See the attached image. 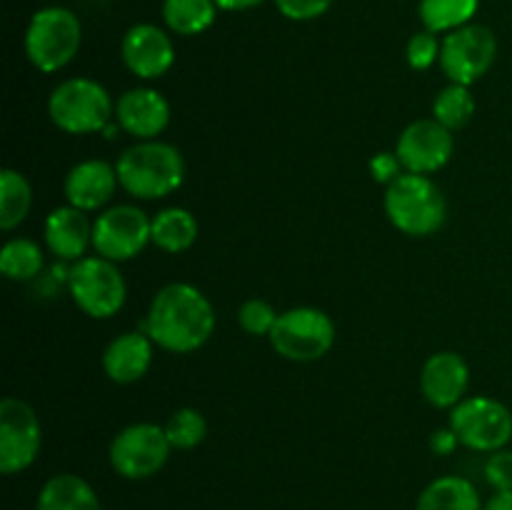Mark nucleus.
<instances>
[{
	"mask_svg": "<svg viewBox=\"0 0 512 510\" xmlns=\"http://www.w3.org/2000/svg\"><path fill=\"white\" fill-rule=\"evenodd\" d=\"M158 348L188 355L203 348L215 333V308L208 295L190 283H168L153 295L143 320Z\"/></svg>",
	"mask_w": 512,
	"mask_h": 510,
	"instance_id": "f257e3e1",
	"label": "nucleus"
},
{
	"mask_svg": "<svg viewBox=\"0 0 512 510\" xmlns=\"http://www.w3.org/2000/svg\"><path fill=\"white\" fill-rule=\"evenodd\" d=\"M120 190L135 200H160L173 195L185 180V158L173 143L138 140L115 163Z\"/></svg>",
	"mask_w": 512,
	"mask_h": 510,
	"instance_id": "f03ea898",
	"label": "nucleus"
},
{
	"mask_svg": "<svg viewBox=\"0 0 512 510\" xmlns=\"http://www.w3.org/2000/svg\"><path fill=\"white\" fill-rule=\"evenodd\" d=\"M383 210L390 225L410 238H430L448 220V200L430 175L403 173L385 185Z\"/></svg>",
	"mask_w": 512,
	"mask_h": 510,
	"instance_id": "7ed1b4c3",
	"label": "nucleus"
},
{
	"mask_svg": "<svg viewBox=\"0 0 512 510\" xmlns=\"http://www.w3.org/2000/svg\"><path fill=\"white\" fill-rule=\"evenodd\" d=\"M48 118L68 135L103 133L115 120V100L95 78H68L48 98Z\"/></svg>",
	"mask_w": 512,
	"mask_h": 510,
	"instance_id": "20e7f679",
	"label": "nucleus"
},
{
	"mask_svg": "<svg viewBox=\"0 0 512 510\" xmlns=\"http://www.w3.org/2000/svg\"><path fill=\"white\" fill-rule=\"evenodd\" d=\"M83 45V25L68 8L48 5L35 10L25 28L23 48L30 65L40 73H58L68 68Z\"/></svg>",
	"mask_w": 512,
	"mask_h": 510,
	"instance_id": "39448f33",
	"label": "nucleus"
},
{
	"mask_svg": "<svg viewBox=\"0 0 512 510\" xmlns=\"http://www.w3.org/2000/svg\"><path fill=\"white\" fill-rule=\"evenodd\" d=\"M335 333L333 318L325 310L298 305L278 315L268 340L275 353L290 363H315L333 350Z\"/></svg>",
	"mask_w": 512,
	"mask_h": 510,
	"instance_id": "423d86ee",
	"label": "nucleus"
},
{
	"mask_svg": "<svg viewBox=\"0 0 512 510\" xmlns=\"http://www.w3.org/2000/svg\"><path fill=\"white\" fill-rule=\"evenodd\" d=\"M68 290L73 303L95 320L118 315L128 300V285L118 263L103 255H85L83 260L70 265Z\"/></svg>",
	"mask_w": 512,
	"mask_h": 510,
	"instance_id": "0eeeda50",
	"label": "nucleus"
},
{
	"mask_svg": "<svg viewBox=\"0 0 512 510\" xmlns=\"http://www.w3.org/2000/svg\"><path fill=\"white\" fill-rule=\"evenodd\" d=\"M450 428L460 445L475 453H495L512 440V410L490 395H468L450 410Z\"/></svg>",
	"mask_w": 512,
	"mask_h": 510,
	"instance_id": "6e6552de",
	"label": "nucleus"
},
{
	"mask_svg": "<svg viewBox=\"0 0 512 510\" xmlns=\"http://www.w3.org/2000/svg\"><path fill=\"white\" fill-rule=\"evenodd\" d=\"M170 445L165 428L158 423L125 425L110 440V468L125 480H148L158 475L170 460Z\"/></svg>",
	"mask_w": 512,
	"mask_h": 510,
	"instance_id": "1a4fd4ad",
	"label": "nucleus"
},
{
	"mask_svg": "<svg viewBox=\"0 0 512 510\" xmlns=\"http://www.w3.org/2000/svg\"><path fill=\"white\" fill-rule=\"evenodd\" d=\"M150 220L148 213L138 205L120 203L113 208L100 210L93 220V250L95 255L113 260V263H128L138 258L150 240Z\"/></svg>",
	"mask_w": 512,
	"mask_h": 510,
	"instance_id": "9d476101",
	"label": "nucleus"
},
{
	"mask_svg": "<svg viewBox=\"0 0 512 510\" xmlns=\"http://www.w3.org/2000/svg\"><path fill=\"white\" fill-rule=\"evenodd\" d=\"M498 58V38L478 23L463 25L443 38L440 70L450 83L473 85L490 73Z\"/></svg>",
	"mask_w": 512,
	"mask_h": 510,
	"instance_id": "9b49d317",
	"label": "nucleus"
},
{
	"mask_svg": "<svg viewBox=\"0 0 512 510\" xmlns=\"http://www.w3.org/2000/svg\"><path fill=\"white\" fill-rule=\"evenodd\" d=\"M43 425L33 405L8 395L0 403V473L18 475L38 460Z\"/></svg>",
	"mask_w": 512,
	"mask_h": 510,
	"instance_id": "f8f14e48",
	"label": "nucleus"
},
{
	"mask_svg": "<svg viewBox=\"0 0 512 510\" xmlns=\"http://www.w3.org/2000/svg\"><path fill=\"white\" fill-rule=\"evenodd\" d=\"M455 153L453 130L445 128L435 118L413 120L400 133L395 143V155L400 158L405 173L433 175L450 163Z\"/></svg>",
	"mask_w": 512,
	"mask_h": 510,
	"instance_id": "ddd939ff",
	"label": "nucleus"
},
{
	"mask_svg": "<svg viewBox=\"0 0 512 510\" xmlns=\"http://www.w3.org/2000/svg\"><path fill=\"white\" fill-rule=\"evenodd\" d=\"M123 65L138 80H158L173 68L175 45L168 30L153 23H135L120 43Z\"/></svg>",
	"mask_w": 512,
	"mask_h": 510,
	"instance_id": "4468645a",
	"label": "nucleus"
},
{
	"mask_svg": "<svg viewBox=\"0 0 512 510\" xmlns=\"http://www.w3.org/2000/svg\"><path fill=\"white\" fill-rule=\"evenodd\" d=\"M115 123L135 140H155L170 125V103L160 90L138 85L115 100Z\"/></svg>",
	"mask_w": 512,
	"mask_h": 510,
	"instance_id": "2eb2a0df",
	"label": "nucleus"
},
{
	"mask_svg": "<svg viewBox=\"0 0 512 510\" xmlns=\"http://www.w3.org/2000/svg\"><path fill=\"white\" fill-rule=\"evenodd\" d=\"M468 385L470 368L455 350L433 353L420 370V393L438 410H453L460 400L468 398Z\"/></svg>",
	"mask_w": 512,
	"mask_h": 510,
	"instance_id": "dca6fc26",
	"label": "nucleus"
},
{
	"mask_svg": "<svg viewBox=\"0 0 512 510\" xmlns=\"http://www.w3.org/2000/svg\"><path fill=\"white\" fill-rule=\"evenodd\" d=\"M118 188L120 180L115 165L98 158H88L75 163L63 180L65 203L73 205V208L85 210V213L105 210V205L113 200Z\"/></svg>",
	"mask_w": 512,
	"mask_h": 510,
	"instance_id": "f3484780",
	"label": "nucleus"
},
{
	"mask_svg": "<svg viewBox=\"0 0 512 510\" xmlns=\"http://www.w3.org/2000/svg\"><path fill=\"white\" fill-rule=\"evenodd\" d=\"M43 243L50 255L65 263H78L93 248V220L88 213L73 205H60L50 210L43 225Z\"/></svg>",
	"mask_w": 512,
	"mask_h": 510,
	"instance_id": "a211bd4d",
	"label": "nucleus"
},
{
	"mask_svg": "<svg viewBox=\"0 0 512 510\" xmlns=\"http://www.w3.org/2000/svg\"><path fill=\"white\" fill-rule=\"evenodd\" d=\"M153 348L155 343L145 330L120 333L118 338L105 345L103 355H100L103 373L118 385L138 383L148 375L150 365H153Z\"/></svg>",
	"mask_w": 512,
	"mask_h": 510,
	"instance_id": "6ab92c4d",
	"label": "nucleus"
},
{
	"mask_svg": "<svg viewBox=\"0 0 512 510\" xmlns=\"http://www.w3.org/2000/svg\"><path fill=\"white\" fill-rule=\"evenodd\" d=\"M35 510H103L98 493L75 473H58L40 488Z\"/></svg>",
	"mask_w": 512,
	"mask_h": 510,
	"instance_id": "aec40b11",
	"label": "nucleus"
},
{
	"mask_svg": "<svg viewBox=\"0 0 512 510\" xmlns=\"http://www.w3.org/2000/svg\"><path fill=\"white\" fill-rule=\"evenodd\" d=\"M198 235V218H195L188 208H180V205L163 208L160 213L153 215V220H150V240H153L155 248H160L163 253H185V250L193 248Z\"/></svg>",
	"mask_w": 512,
	"mask_h": 510,
	"instance_id": "412c9836",
	"label": "nucleus"
},
{
	"mask_svg": "<svg viewBox=\"0 0 512 510\" xmlns=\"http://www.w3.org/2000/svg\"><path fill=\"white\" fill-rule=\"evenodd\" d=\"M478 488L463 475H440L420 493L415 510H483Z\"/></svg>",
	"mask_w": 512,
	"mask_h": 510,
	"instance_id": "4be33fe9",
	"label": "nucleus"
},
{
	"mask_svg": "<svg viewBox=\"0 0 512 510\" xmlns=\"http://www.w3.org/2000/svg\"><path fill=\"white\" fill-rule=\"evenodd\" d=\"M218 10L215 0H163V23L170 33L193 38L215 23Z\"/></svg>",
	"mask_w": 512,
	"mask_h": 510,
	"instance_id": "5701e85b",
	"label": "nucleus"
},
{
	"mask_svg": "<svg viewBox=\"0 0 512 510\" xmlns=\"http://www.w3.org/2000/svg\"><path fill=\"white\" fill-rule=\"evenodd\" d=\"M33 210V185L20 170L5 168L0 173V228L5 233L25 223Z\"/></svg>",
	"mask_w": 512,
	"mask_h": 510,
	"instance_id": "b1692460",
	"label": "nucleus"
},
{
	"mask_svg": "<svg viewBox=\"0 0 512 510\" xmlns=\"http://www.w3.org/2000/svg\"><path fill=\"white\" fill-rule=\"evenodd\" d=\"M45 268V248L33 238H10L0 250V270L13 283H30Z\"/></svg>",
	"mask_w": 512,
	"mask_h": 510,
	"instance_id": "393cba45",
	"label": "nucleus"
},
{
	"mask_svg": "<svg viewBox=\"0 0 512 510\" xmlns=\"http://www.w3.org/2000/svg\"><path fill=\"white\" fill-rule=\"evenodd\" d=\"M478 8L480 0H420L418 15L425 30L448 35L473 23Z\"/></svg>",
	"mask_w": 512,
	"mask_h": 510,
	"instance_id": "a878e982",
	"label": "nucleus"
},
{
	"mask_svg": "<svg viewBox=\"0 0 512 510\" xmlns=\"http://www.w3.org/2000/svg\"><path fill=\"white\" fill-rule=\"evenodd\" d=\"M475 110H478V103H475L470 85H445L433 100V118L443 123L448 130H453V133L455 130H463L473 120Z\"/></svg>",
	"mask_w": 512,
	"mask_h": 510,
	"instance_id": "bb28decb",
	"label": "nucleus"
},
{
	"mask_svg": "<svg viewBox=\"0 0 512 510\" xmlns=\"http://www.w3.org/2000/svg\"><path fill=\"white\" fill-rule=\"evenodd\" d=\"M165 435H168L173 450H193L208 435V420L195 408H178L165 420Z\"/></svg>",
	"mask_w": 512,
	"mask_h": 510,
	"instance_id": "cd10ccee",
	"label": "nucleus"
},
{
	"mask_svg": "<svg viewBox=\"0 0 512 510\" xmlns=\"http://www.w3.org/2000/svg\"><path fill=\"white\" fill-rule=\"evenodd\" d=\"M278 310L263 298H248L238 308V325L253 338H270L275 323H278Z\"/></svg>",
	"mask_w": 512,
	"mask_h": 510,
	"instance_id": "c85d7f7f",
	"label": "nucleus"
},
{
	"mask_svg": "<svg viewBox=\"0 0 512 510\" xmlns=\"http://www.w3.org/2000/svg\"><path fill=\"white\" fill-rule=\"evenodd\" d=\"M440 48H443V40L438 38V33H430L423 28L408 40L405 58L413 70H428L435 63H440Z\"/></svg>",
	"mask_w": 512,
	"mask_h": 510,
	"instance_id": "c756f323",
	"label": "nucleus"
},
{
	"mask_svg": "<svg viewBox=\"0 0 512 510\" xmlns=\"http://www.w3.org/2000/svg\"><path fill=\"white\" fill-rule=\"evenodd\" d=\"M483 473L495 493H508V490H512V450L503 448L490 453L483 465Z\"/></svg>",
	"mask_w": 512,
	"mask_h": 510,
	"instance_id": "7c9ffc66",
	"label": "nucleus"
},
{
	"mask_svg": "<svg viewBox=\"0 0 512 510\" xmlns=\"http://www.w3.org/2000/svg\"><path fill=\"white\" fill-rule=\"evenodd\" d=\"M280 15L295 23H308V20L320 18L335 5V0H275Z\"/></svg>",
	"mask_w": 512,
	"mask_h": 510,
	"instance_id": "2f4dec72",
	"label": "nucleus"
},
{
	"mask_svg": "<svg viewBox=\"0 0 512 510\" xmlns=\"http://www.w3.org/2000/svg\"><path fill=\"white\" fill-rule=\"evenodd\" d=\"M405 170L403 165H400V158L393 153H375L373 158H370V175H373L375 183H383V185H390L395 178H400Z\"/></svg>",
	"mask_w": 512,
	"mask_h": 510,
	"instance_id": "473e14b6",
	"label": "nucleus"
},
{
	"mask_svg": "<svg viewBox=\"0 0 512 510\" xmlns=\"http://www.w3.org/2000/svg\"><path fill=\"white\" fill-rule=\"evenodd\" d=\"M458 445L460 440L450 425L448 428H438L433 435H430V450H433L435 455H453L455 450H458Z\"/></svg>",
	"mask_w": 512,
	"mask_h": 510,
	"instance_id": "72a5a7b5",
	"label": "nucleus"
},
{
	"mask_svg": "<svg viewBox=\"0 0 512 510\" xmlns=\"http://www.w3.org/2000/svg\"><path fill=\"white\" fill-rule=\"evenodd\" d=\"M220 10H228V13H238V10H250L258 8L265 0H215Z\"/></svg>",
	"mask_w": 512,
	"mask_h": 510,
	"instance_id": "f704fd0d",
	"label": "nucleus"
},
{
	"mask_svg": "<svg viewBox=\"0 0 512 510\" xmlns=\"http://www.w3.org/2000/svg\"><path fill=\"white\" fill-rule=\"evenodd\" d=\"M483 510H512V490H508V493H495L485 503Z\"/></svg>",
	"mask_w": 512,
	"mask_h": 510,
	"instance_id": "c9c22d12",
	"label": "nucleus"
}]
</instances>
